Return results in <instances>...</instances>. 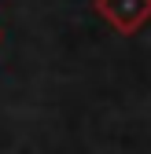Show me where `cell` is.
Returning <instances> with one entry per match:
<instances>
[{"mask_svg": "<svg viewBox=\"0 0 151 154\" xmlns=\"http://www.w3.org/2000/svg\"><path fill=\"white\" fill-rule=\"evenodd\" d=\"M92 8L118 33H137L151 18V0H92Z\"/></svg>", "mask_w": 151, "mask_h": 154, "instance_id": "cell-1", "label": "cell"}, {"mask_svg": "<svg viewBox=\"0 0 151 154\" xmlns=\"http://www.w3.org/2000/svg\"><path fill=\"white\" fill-rule=\"evenodd\" d=\"M0 37H4V33H0Z\"/></svg>", "mask_w": 151, "mask_h": 154, "instance_id": "cell-2", "label": "cell"}]
</instances>
